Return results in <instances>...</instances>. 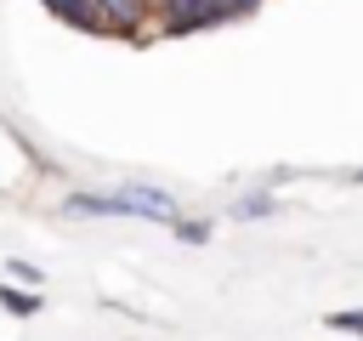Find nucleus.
<instances>
[{
	"label": "nucleus",
	"mask_w": 363,
	"mask_h": 341,
	"mask_svg": "<svg viewBox=\"0 0 363 341\" xmlns=\"http://www.w3.org/2000/svg\"><path fill=\"white\" fill-rule=\"evenodd\" d=\"M68 210L85 216H147V222H176V199L159 188H125V193H74Z\"/></svg>",
	"instance_id": "obj_1"
},
{
	"label": "nucleus",
	"mask_w": 363,
	"mask_h": 341,
	"mask_svg": "<svg viewBox=\"0 0 363 341\" xmlns=\"http://www.w3.org/2000/svg\"><path fill=\"white\" fill-rule=\"evenodd\" d=\"M176 233H182L187 244H199V239H210V227H204V222H176Z\"/></svg>",
	"instance_id": "obj_7"
},
{
	"label": "nucleus",
	"mask_w": 363,
	"mask_h": 341,
	"mask_svg": "<svg viewBox=\"0 0 363 341\" xmlns=\"http://www.w3.org/2000/svg\"><path fill=\"white\" fill-rule=\"evenodd\" d=\"M147 6H164V0H147Z\"/></svg>",
	"instance_id": "obj_9"
},
{
	"label": "nucleus",
	"mask_w": 363,
	"mask_h": 341,
	"mask_svg": "<svg viewBox=\"0 0 363 341\" xmlns=\"http://www.w3.org/2000/svg\"><path fill=\"white\" fill-rule=\"evenodd\" d=\"M159 17H164V34H193V28L221 23L216 0H164V6H159Z\"/></svg>",
	"instance_id": "obj_3"
},
{
	"label": "nucleus",
	"mask_w": 363,
	"mask_h": 341,
	"mask_svg": "<svg viewBox=\"0 0 363 341\" xmlns=\"http://www.w3.org/2000/svg\"><path fill=\"white\" fill-rule=\"evenodd\" d=\"M147 0H91V23L85 28H96V34H142V23H147Z\"/></svg>",
	"instance_id": "obj_2"
},
{
	"label": "nucleus",
	"mask_w": 363,
	"mask_h": 341,
	"mask_svg": "<svg viewBox=\"0 0 363 341\" xmlns=\"http://www.w3.org/2000/svg\"><path fill=\"white\" fill-rule=\"evenodd\" d=\"M255 6H261V0H216L221 23H227V17H244V11H255Z\"/></svg>",
	"instance_id": "obj_6"
},
{
	"label": "nucleus",
	"mask_w": 363,
	"mask_h": 341,
	"mask_svg": "<svg viewBox=\"0 0 363 341\" xmlns=\"http://www.w3.org/2000/svg\"><path fill=\"white\" fill-rule=\"evenodd\" d=\"M329 324H335V330H357V335H363V313H329Z\"/></svg>",
	"instance_id": "obj_8"
},
{
	"label": "nucleus",
	"mask_w": 363,
	"mask_h": 341,
	"mask_svg": "<svg viewBox=\"0 0 363 341\" xmlns=\"http://www.w3.org/2000/svg\"><path fill=\"white\" fill-rule=\"evenodd\" d=\"M0 301H6V307H11V313H23V318H28V313H34V307H40V301H34V296H23V290H6V284H0Z\"/></svg>",
	"instance_id": "obj_5"
},
{
	"label": "nucleus",
	"mask_w": 363,
	"mask_h": 341,
	"mask_svg": "<svg viewBox=\"0 0 363 341\" xmlns=\"http://www.w3.org/2000/svg\"><path fill=\"white\" fill-rule=\"evenodd\" d=\"M51 17H62V23H74V28H85L91 23V0H40Z\"/></svg>",
	"instance_id": "obj_4"
}]
</instances>
